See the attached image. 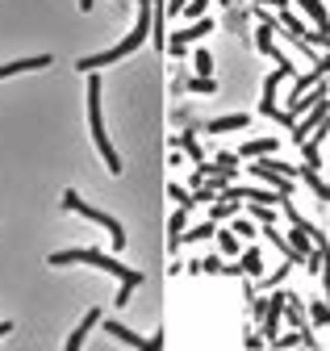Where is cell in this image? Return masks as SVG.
I'll use <instances>...</instances> for the list:
<instances>
[{
    "label": "cell",
    "mask_w": 330,
    "mask_h": 351,
    "mask_svg": "<svg viewBox=\"0 0 330 351\" xmlns=\"http://www.w3.org/2000/svg\"><path fill=\"white\" fill-rule=\"evenodd\" d=\"M214 167H218V171H230V176H234V171H238V151H218Z\"/></svg>",
    "instance_id": "obj_26"
},
{
    "label": "cell",
    "mask_w": 330,
    "mask_h": 351,
    "mask_svg": "<svg viewBox=\"0 0 330 351\" xmlns=\"http://www.w3.org/2000/svg\"><path fill=\"white\" fill-rule=\"evenodd\" d=\"M101 322V310H97V305H92V310L84 314V318H79V326L67 335V343H63V351H84V339H88V330Z\"/></svg>",
    "instance_id": "obj_10"
},
{
    "label": "cell",
    "mask_w": 330,
    "mask_h": 351,
    "mask_svg": "<svg viewBox=\"0 0 330 351\" xmlns=\"http://www.w3.org/2000/svg\"><path fill=\"white\" fill-rule=\"evenodd\" d=\"M63 209L79 213V217H84V222H92V226H105V230H109V239H113V251H126V226H121L113 213H101V209H92L84 197H79V193H71V189L63 193Z\"/></svg>",
    "instance_id": "obj_4"
},
{
    "label": "cell",
    "mask_w": 330,
    "mask_h": 351,
    "mask_svg": "<svg viewBox=\"0 0 330 351\" xmlns=\"http://www.w3.org/2000/svg\"><path fill=\"white\" fill-rule=\"evenodd\" d=\"M246 217H251V222H259V226H272V222H276V209H272V205H259V201H246Z\"/></svg>",
    "instance_id": "obj_20"
},
{
    "label": "cell",
    "mask_w": 330,
    "mask_h": 351,
    "mask_svg": "<svg viewBox=\"0 0 330 351\" xmlns=\"http://www.w3.org/2000/svg\"><path fill=\"white\" fill-rule=\"evenodd\" d=\"M218 251H222V255H242V239H238L230 226H222V230H218Z\"/></svg>",
    "instance_id": "obj_19"
},
{
    "label": "cell",
    "mask_w": 330,
    "mask_h": 351,
    "mask_svg": "<svg viewBox=\"0 0 330 351\" xmlns=\"http://www.w3.org/2000/svg\"><path fill=\"white\" fill-rule=\"evenodd\" d=\"M297 9L314 21V29H322V34H330V13H326V5L322 0H297Z\"/></svg>",
    "instance_id": "obj_14"
},
{
    "label": "cell",
    "mask_w": 330,
    "mask_h": 351,
    "mask_svg": "<svg viewBox=\"0 0 330 351\" xmlns=\"http://www.w3.org/2000/svg\"><path fill=\"white\" fill-rule=\"evenodd\" d=\"M284 326H288V330H301L305 347H318V339L309 335V305H301V297H297V293H288V305H284Z\"/></svg>",
    "instance_id": "obj_5"
},
{
    "label": "cell",
    "mask_w": 330,
    "mask_h": 351,
    "mask_svg": "<svg viewBox=\"0 0 330 351\" xmlns=\"http://www.w3.org/2000/svg\"><path fill=\"white\" fill-rule=\"evenodd\" d=\"M246 125H251V117H246V113H226V117L205 121V130H210V134H230V130H246Z\"/></svg>",
    "instance_id": "obj_12"
},
{
    "label": "cell",
    "mask_w": 330,
    "mask_h": 351,
    "mask_svg": "<svg viewBox=\"0 0 330 351\" xmlns=\"http://www.w3.org/2000/svg\"><path fill=\"white\" fill-rule=\"evenodd\" d=\"M210 29H214V17H201L196 25H184V29H176V34L168 38V55H176V59H180V55H188V47H192L196 38H205Z\"/></svg>",
    "instance_id": "obj_6"
},
{
    "label": "cell",
    "mask_w": 330,
    "mask_h": 351,
    "mask_svg": "<svg viewBox=\"0 0 330 351\" xmlns=\"http://www.w3.org/2000/svg\"><path fill=\"white\" fill-rule=\"evenodd\" d=\"M188 5H192V0H168V17H180Z\"/></svg>",
    "instance_id": "obj_33"
},
{
    "label": "cell",
    "mask_w": 330,
    "mask_h": 351,
    "mask_svg": "<svg viewBox=\"0 0 330 351\" xmlns=\"http://www.w3.org/2000/svg\"><path fill=\"white\" fill-rule=\"evenodd\" d=\"M79 9H84V13H92V0H79Z\"/></svg>",
    "instance_id": "obj_35"
},
{
    "label": "cell",
    "mask_w": 330,
    "mask_h": 351,
    "mask_svg": "<svg viewBox=\"0 0 330 351\" xmlns=\"http://www.w3.org/2000/svg\"><path fill=\"white\" fill-rule=\"evenodd\" d=\"M34 67H51V55H25V59H13V63H0V80H9L17 71H34Z\"/></svg>",
    "instance_id": "obj_11"
},
{
    "label": "cell",
    "mask_w": 330,
    "mask_h": 351,
    "mask_svg": "<svg viewBox=\"0 0 330 351\" xmlns=\"http://www.w3.org/2000/svg\"><path fill=\"white\" fill-rule=\"evenodd\" d=\"M230 230H234L242 243H251V239H255V222H251V217H242V213H238L234 222H230Z\"/></svg>",
    "instance_id": "obj_23"
},
{
    "label": "cell",
    "mask_w": 330,
    "mask_h": 351,
    "mask_svg": "<svg viewBox=\"0 0 330 351\" xmlns=\"http://www.w3.org/2000/svg\"><path fill=\"white\" fill-rule=\"evenodd\" d=\"M192 67H196V75L214 80V75H210V71H214V55H210V51H192Z\"/></svg>",
    "instance_id": "obj_24"
},
{
    "label": "cell",
    "mask_w": 330,
    "mask_h": 351,
    "mask_svg": "<svg viewBox=\"0 0 330 351\" xmlns=\"http://www.w3.org/2000/svg\"><path fill=\"white\" fill-rule=\"evenodd\" d=\"M205 9H210V0H192V5H188L184 13H188V21H192V17L201 21V17H205Z\"/></svg>",
    "instance_id": "obj_31"
},
{
    "label": "cell",
    "mask_w": 330,
    "mask_h": 351,
    "mask_svg": "<svg viewBox=\"0 0 330 351\" xmlns=\"http://www.w3.org/2000/svg\"><path fill=\"white\" fill-rule=\"evenodd\" d=\"M9 330H13V322H0V339H5V335H9Z\"/></svg>",
    "instance_id": "obj_34"
},
{
    "label": "cell",
    "mask_w": 330,
    "mask_h": 351,
    "mask_svg": "<svg viewBox=\"0 0 330 351\" xmlns=\"http://www.w3.org/2000/svg\"><path fill=\"white\" fill-rule=\"evenodd\" d=\"M251 176H255V180H259V184H272V189H276V193H280L284 201H293V193H297V189H293V180H288V176H280V171H272V167H264L259 159L251 163Z\"/></svg>",
    "instance_id": "obj_9"
},
{
    "label": "cell",
    "mask_w": 330,
    "mask_h": 351,
    "mask_svg": "<svg viewBox=\"0 0 330 351\" xmlns=\"http://www.w3.org/2000/svg\"><path fill=\"white\" fill-rule=\"evenodd\" d=\"M88 125H92V143H97V151L105 155V167L117 176V171H121V155H117V147L109 143L105 121H101V80H97V71H92V80H88Z\"/></svg>",
    "instance_id": "obj_3"
},
{
    "label": "cell",
    "mask_w": 330,
    "mask_h": 351,
    "mask_svg": "<svg viewBox=\"0 0 330 351\" xmlns=\"http://www.w3.org/2000/svg\"><path fill=\"white\" fill-rule=\"evenodd\" d=\"M222 5H226V0H222Z\"/></svg>",
    "instance_id": "obj_37"
},
{
    "label": "cell",
    "mask_w": 330,
    "mask_h": 351,
    "mask_svg": "<svg viewBox=\"0 0 330 351\" xmlns=\"http://www.w3.org/2000/svg\"><path fill=\"white\" fill-rule=\"evenodd\" d=\"M47 259H51V268H63V263H92V268L117 276V280H121V289H117V305H126L130 293L142 285V272L126 268V263H117L113 255H105V251H97V247H71V251H55V255H47Z\"/></svg>",
    "instance_id": "obj_1"
},
{
    "label": "cell",
    "mask_w": 330,
    "mask_h": 351,
    "mask_svg": "<svg viewBox=\"0 0 330 351\" xmlns=\"http://www.w3.org/2000/svg\"><path fill=\"white\" fill-rule=\"evenodd\" d=\"M238 213H242V201H226V197H218V201L210 205V222L226 226V222H234Z\"/></svg>",
    "instance_id": "obj_13"
},
{
    "label": "cell",
    "mask_w": 330,
    "mask_h": 351,
    "mask_svg": "<svg viewBox=\"0 0 330 351\" xmlns=\"http://www.w3.org/2000/svg\"><path fill=\"white\" fill-rule=\"evenodd\" d=\"M188 93L210 97V93H218V84H214V80H205V75H192V80H188Z\"/></svg>",
    "instance_id": "obj_29"
},
{
    "label": "cell",
    "mask_w": 330,
    "mask_h": 351,
    "mask_svg": "<svg viewBox=\"0 0 330 351\" xmlns=\"http://www.w3.org/2000/svg\"><path fill=\"white\" fill-rule=\"evenodd\" d=\"M201 272H210V276L226 272V259H222V255H210V259H201Z\"/></svg>",
    "instance_id": "obj_30"
},
{
    "label": "cell",
    "mask_w": 330,
    "mask_h": 351,
    "mask_svg": "<svg viewBox=\"0 0 330 351\" xmlns=\"http://www.w3.org/2000/svg\"><path fill=\"white\" fill-rule=\"evenodd\" d=\"M309 326H330V305H326V297L309 305Z\"/></svg>",
    "instance_id": "obj_22"
},
{
    "label": "cell",
    "mask_w": 330,
    "mask_h": 351,
    "mask_svg": "<svg viewBox=\"0 0 330 351\" xmlns=\"http://www.w3.org/2000/svg\"><path fill=\"white\" fill-rule=\"evenodd\" d=\"M284 305H288V293L276 289V293L268 297V314H264V322H259V335H264L268 343H272V339L280 335V326H284Z\"/></svg>",
    "instance_id": "obj_7"
},
{
    "label": "cell",
    "mask_w": 330,
    "mask_h": 351,
    "mask_svg": "<svg viewBox=\"0 0 330 351\" xmlns=\"http://www.w3.org/2000/svg\"><path fill=\"white\" fill-rule=\"evenodd\" d=\"M105 330L113 335V339H121L126 347H134V351H159L163 347V339L155 335V339H142L138 330H130V326H121V322H105Z\"/></svg>",
    "instance_id": "obj_8"
},
{
    "label": "cell",
    "mask_w": 330,
    "mask_h": 351,
    "mask_svg": "<svg viewBox=\"0 0 330 351\" xmlns=\"http://www.w3.org/2000/svg\"><path fill=\"white\" fill-rule=\"evenodd\" d=\"M255 9H276V13H284L288 9V0H251Z\"/></svg>",
    "instance_id": "obj_32"
},
{
    "label": "cell",
    "mask_w": 330,
    "mask_h": 351,
    "mask_svg": "<svg viewBox=\"0 0 330 351\" xmlns=\"http://www.w3.org/2000/svg\"><path fill=\"white\" fill-rule=\"evenodd\" d=\"M326 305H330V272H326Z\"/></svg>",
    "instance_id": "obj_36"
},
{
    "label": "cell",
    "mask_w": 330,
    "mask_h": 351,
    "mask_svg": "<svg viewBox=\"0 0 330 351\" xmlns=\"http://www.w3.org/2000/svg\"><path fill=\"white\" fill-rule=\"evenodd\" d=\"M272 151H276V138H251V143L238 147V155H255V159H264V155H272Z\"/></svg>",
    "instance_id": "obj_21"
},
{
    "label": "cell",
    "mask_w": 330,
    "mask_h": 351,
    "mask_svg": "<svg viewBox=\"0 0 330 351\" xmlns=\"http://www.w3.org/2000/svg\"><path fill=\"white\" fill-rule=\"evenodd\" d=\"M288 272H293V263H288V259H284V263H280V268H276V272H268V276H264V280H259L255 289H276V285H280V280H284Z\"/></svg>",
    "instance_id": "obj_25"
},
{
    "label": "cell",
    "mask_w": 330,
    "mask_h": 351,
    "mask_svg": "<svg viewBox=\"0 0 330 351\" xmlns=\"http://www.w3.org/2000/svg\"><path fill=\"white\" fill-rule=\"evenodd\" d=\"M168 197H172L180 209H192V205H196V201H192V193H188V189H180V184H168Z\"/></svg>",
    "instance_id": "obj_28"
},
{
    "label": "cell",
    "mask_w": 330,
    "mask_h": 351,
    "mask_svg": "<svg viewBox=\"0 0 330 351\" xmlns=\"http://www.w3.org/2000/svg\"><path fill=\"white\" fill-rule=\"evenodd\" d=\"M218 230H222L218 222H201V226H188L180 243H210V239H218Z\"/></svg>",
    "instance_id": "obj_18"
},
{
    "label": "cell",
    "mask_w": 330,
    "mask_h": 351,
    "mask_svg": "<svg viewBox=\"0 0 330 351\" xmlns=\"http://www.w3.org/2000/svg\"><path fill=\"white\" fill-rule=\"evenodd\" d=\"M301 343H305V339H301V330H284V335H276V339H272V347H276V351H284V347H301Z\"/></svg>",
    "instance_id": "obj_27"
},
{
    "label": "cell",
    "mask_w": 330,
    "mask_h": 351,
    "mask_svg": "<svg viewBox=\"0 0 330 351\" xmlns=\"http://www.w3.org/2000/svg\"><path fill=\"white\" fill-rule=\"evenodd\" d=\"M184 230H188V209H176V213L168 217V247H172V251H180Z\"/></svg>",
    "instance_id": "obj_16"
},
{
    "label": "cell",
    "mask_w": 330,
    "mask_h": 351,
    "mask_svg": "<svg viewBox=\"0 0 330 351\" xmlns=\"http://www.w3.org/2000/svg\"><path fill=\"white\" fill-rule=\"evenodd\" d=\"M151 29H155V0H142V5H138V21H134V29H130L126 38H121L117 47H109L105 55H84L75 67H79V71H97V67H105V63L126 59V55H134V51L142 47V42L151 38Z\"/></svg>",
    "instance_id": "obj_2"
},
{
    "label": "cell",
    "mask_w": 330,
    "mask_h": 351,
    "mask_svg": "<svg viewBox=\"0 0 330 351\" xmlns=\"http://www.w3.org/2000/svg\"><path fill=\"white\" fill-rule=\"evenodd\" d=\"M238 263H242V272H246V276H255V280L268 276V272H264V251H259V247H242Z\"/></svg>",
    "instance_id": "obj_15"
},
{
    "label": "cell",
    "mask_w": 330,
    "mask_h": 351,
    "mask_svg": "<svg viewBox=\"0 0 330 351\" xmlns=\"http://www.w3.org/2000/svg\"><path fill=\"white\" fill-rule=\"evenodd\" d=\"M297 176H301V180H305V189H309V193H314V197H318L322 205H330V184L322 180V176H318V171H309V167H301Z\"/></svg>",
    "instance_id": "obj_17"
}]
</instances>
